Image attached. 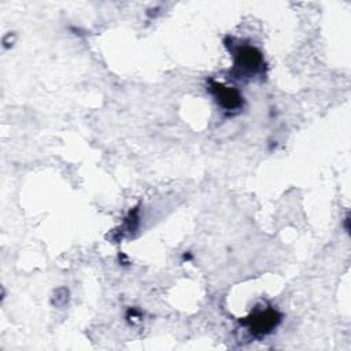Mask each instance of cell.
Here are the masks:
<instances>
[{
  "mask_svg": "<svg viewBox=\"0 0 351 351\" xmlns=\"http://www.w3.org/2000/svg\"><path fill=\"white\" fill-rule=\"evenodd\" d=\"M233 60H234L233 73L237 77H241V75L252 77L261 73L265 64L262 52L258 48L248 44L236 45L233 48Z\"/></svg>",
  "mask_w": 351,
  "mask_h": 351,
  "instance_id": "obj_1",
  "label": "cell"
},
{
  "mask_svg": "<svg viewBox=\"0 0 351 351\" xmlns=\"http://www.w3.org/2000/svg\"><path fill=\"white\" fill-rule=\"evenodd\" d=\"M281 319L282 315L277 310L267 307L263 310H255L248 317L240 319V324L247 326L255 337H262L271 333Z\"/></svg>",
  "mask_w": 351,
  "mask_h": 351,
  "instance_id": "obj_2",
  "label": "cell"
},
{
  "mask_svg": "<svg viewBox=\"0 0 351 351\" xmlns=\"http://www.w3.org/2000/svg\"><path fill=\"white\" fill-rule=\"evenodd\" d=\"M208 92L215 97L218 106L226 112H237L243 107V95L232 86H226L214 80L208 81Z\"/></svg>",
  "mask_w": 351,
  "mask_h": 351,
  "instance_id": "obj_3",
  "label": "cell"
},
{
  "mask_svg": "<svg viewBox=\"0 0 351 351\" xmlns=\"http://www.w3.org/2000/svg\"><path fill=\"white\" fill-rule=\"evenodd\" d=\"M140 315H141L140 311H137V310H134V308H130V310L128 311V315H126V317H128V319H133V321H134V319H138Z\"/></svg>",
  "mask_w": 351,
  "mask_h": 351,
  "instance_id": "obj_4",
  "label": "cell"
},
{
  "mask_svg": "<svg viewBox=\"0 0 351 351\" xmlns=\"http://www.w3.org/2000/svg\"><path fill=\"white\" fill-rule=\"evenodd\" d=\"M184 259L189 261V259H191V254H189V252H188V254H184Z\"/></svg>",
  "mask_w": 351,
  "mask_h": 351,
  "instance_id": "obj_5",
  "label": "cell"
}]
</instances>
